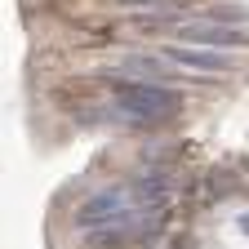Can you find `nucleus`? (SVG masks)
Masks as SVG:
<instances>
[{"instance_id":"obj_3","label":"nucleus","mask_w":249,"mask_h":249,"mask_svg":"<svg viewBox=\"0 0 249 249\" xmlns=\"http://www.w3.org/2000/svg\"><path fill=\"white\" fill-rule=\"evenodd\" d=\"M160 58L169 62V67H187V71H205V76H223L231 71L236 62L227 49H205V45H165Z\"/></svg>"},{"instance_id":"obj_4","label":"nucleus","mask_w":249,"mask_h":249,"mask_svg":"<svg viewBox=\"0 0 249 249\" xmlns=\"http://www.w3.org/2000/svg\"><path fill=\"white\" fill-rule=\"evenodd\" d=\"M124 9H156V5H174V0H120Z\"/></svg>"},{"instance_id":"obj_1","label":"nucleus","mask_w":249,"mask_h":249,"mask_svg":"<svg viewBox=\"0 0 249 249\" xmlns=\"http://www.w3.org/2000/svg\"><path fill=\"white\" fill-rule=\"evenodd\" d=\"M116 116L129 124H156L178 111V93L156 85V80H120L116 85Z\"/></svg>"},{"instance_id":"obj_2","label":"nucleus","mask_w":249,"mask_h":249,"mask_svg":"<svg viewBox=\"0 0 249 249\" xmlns=\"http://www.w3.org/2000/svg\"><path fill=\"white\" fill-rule=\"evenodd\" d=\"M174 36H178V45H205V49H231V45L249 40L240 27L213 22V18H174Z\"/></svg>"}]
</instances>
